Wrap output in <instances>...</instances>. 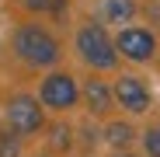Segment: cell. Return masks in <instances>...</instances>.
<instances>
[{
    "mask_svg": "<svg viewBox=\"0 0 160 157\" xmlns=\"http://www.w3.org/2000/svg\"><path fill=\"white\" fill-rule=\"evenodd\" d=\"M14 49H18V56L24 63H32V66H52L59 60L56 39H52L49 32H42L38 24H24V28L14 35Z\"/></svg>",
    "mask_w": 160,
    "mask_h": 157,
    "instance_id": "cell-1",
    "label": "cell"
},
{
    "mask_svg": "<svg viewBox=\"0 0 160 157\" xmlns=\"http://www.w3.org/2000/svg\"><path fill=\"white\" fill-rule=\"evenodd\" d=\"M77 49H80V56H84V63H91L98 70L115 66V45L108 42L101 24H84L80 35H77Z\"/></svg>",
    "mask_w": 160,
    "mask_h": 157,
    "instance_id": "cell-2",
    "label": "cell"
},
{
    "mask_svg": "<svg viewBox=\"0 0 160 157\" xmlns=\"http://www.w3.org/2000/svg\"><path fill=\"white\" fill-rule=\"evenodd\" d=\"M7 122L14 133H38L42 129V108H38V101L28 98V94H18L11 105H7Z\"/></svg>",
    "mask_w": 160,
    "mask_h": 157,
    "instance_id": "cell-3",
    "label": "cell"
},
{
    "mask_svg": "<svg viewBox=\"0 0 160 157\" xmlns=\"http://www.w3.org/2000/svg\"><path fill=\"white\" fill-rule=\"evenodd\" d=\"M115 49L122 52V56H129V60L143 63V60H150V56H153V49H157V39H153L146 28H125V32L118 35Z\"/></svg>",
    "mask_w": 160,
    "mask_h": 157,
    "instance_id": "cell-4",
    "label": "cell"
},
{
    "mask_svg": "<svg viewBox=\"0 0 160 157\" xmlns=\"http://www.w3.org/2000/svg\"><path fill=\"white\" fill-rule=\"evenodd\" d=\"M73 101H77V84H73V77L52 73L49 81L42 84V105H49V108H73Z\"/></svg>",
    "mask_w": 160,
    "mask_h": 157,
    "instance_id": "cell-5",
    "label": "cell"
},
{
    "mask_svg": "<svg viewBox=\"0 0 160 157\" xmlns=\"http://www.w3.org/2000/svg\"><path fill=\"white\" fill-rule=\"evenodd\" d=\"M115 98H118L122 108L136 112V115L150 108V91H146V84L139 81V77H118V84H115Z\"/></svg>",
    "mask_w": 160,
    "mask_h": 157,
    "instance_id": "cell-6",
    "label": "cell"
},
{
    "mask_svg": "<svg viewBox=\"0 0 160 157\" xmlns=\"http://www.w3.org/2000/svg\"><path fill=\"white\" fill-rule=\"evenodd\" d=\"M132 14H136V4L132 0H104V18L112 24H125Z\"/></svg>",
    "mask_w": 160,
    "mask_h": 157,
    "instance_id": "cell-7",
    "label": "cell"
},
{
    "mask_svg": "<svg viewBox=\"0 0 160 157\" xmlns=\"http://www.w3.org/2000/svg\"><path fill=\"white\" fill-rule=\"evenodd\" d=\"M87 105H91V112H108V105H112V94H108V87H104L101 81H91L87 84Z\"/></svg>",
    "mask_w": 160,
    "mask_h": 157,
    "instance_id": "cell-8",
    "label": "cell"
},
{
    "mask_svg": "<svg viewBox=\"0 0 160 157\" xmlns=\"http://www.w3.org/2000/svg\"><path fill=\"white\" fill-rule=\"evenodd\" d=\"M108 140L122 147V143H129V140H132V129H129L125 122H112V126H108Z\"/></svg>",
    "mask_w": 160,
    "mask_h": 157,
    "instance_id": "cell-9",
    "label": "cell"
},
{
    "mask_svg": "<svg viewBox=\"0 0 160 157\" xmlns=\"http://www.w3.org/2000/svg\"><path fill=\"white\" fill-rule=\"evenodd\" d=\"M18 147H21V143H18V136H11V133H7L4 140H0V157H18Z\"/></svg>",
    "mask_w": 160,
    "mask_h": 157,
    "instance_id": "cell-10",
    "label": "cell"
},
{
    "mask_svg": "<svg viewBox=\"0 0 160 157\" xmlns=\"http://www.w3.org/2000/svg\"><path fill=\"white\" fill-rule=\"evenodd\" d=\"M146 154L150 157H160V129H150V133H146Z\"/></svg>",
    "mask_w": 160,
    "mask_h": 157,
    "instance_id": "cell-11",
    "label": "cell"
}]
</instances>
